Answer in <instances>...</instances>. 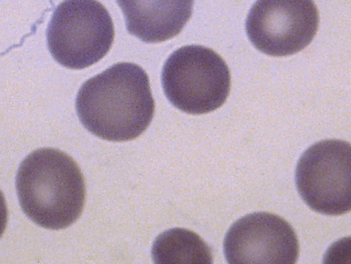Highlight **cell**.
Returning a JSON list of instances; mask_svg holds the SVG:
<instances>
[{
	"instance_id": "7a4b0ae2",
	"label": "cell",
	"mask_w": 351,
	"mask_h": 264,
	"mask_svg": "<svg viewBox=\"0 0 351 264\" xmlns=\"http://www.w3.org/2000/svg\"><path fill=\"white\" fill-rule=\"evenodd\" d=\"M16 189L25 214L45 228H65L83 210L86 192L80 169L71 156L56 149L29 154L18 169Z\"/></svg>"
},
{
	"instance_id": "6da1fadb",
	"label": "cell",
	"mask_w": 351,
	"mask_h": 264,
	"mask_svg": "<svg viewBox=\"0 0 351 264\" xmlns=\"http://www.w3.org/2000/svg\"><path fill=\"white\" fill-rule=\"evenodd\" d=\"M75 107L80 122L92 134L107 141H127L147 128L155 103L145 70L134 63L120 62L85 82Z\"/></svg>"
},
{
	"instance_id": "3957f363",
	"label": "cell",
	"mask_w": 351,
	"mask_h": 264,
	"mask_svg": "<svg viewBox=\"0 0 351 264\" xmlns=\"http://www.w3.org/2000/svg\"><path fill=\"white\" fill-rule=\"evenodd\" d=\"M164 93L171 104L191 115L214 111L226 101L230 74L223 58L202 45H186L173 51L162 70Z\"/></svg>"
},
{
	"instance_id": "5b68a950",
	"label": "cell",
	"mask_w": 351,
	"mask_h": 264,
	"mask_svg": "<svg viewBox=\"0 0 351 264\" xmlns=\"http://www.w3.org/2000/svg\"><path fill=\"white\" fill-rule=\"evenodd\" d=\"M350 143L338 139L321 141L303 152L295 180L298 193L312 210L326 215L350 211Z\"/></svg>"
},
{
	"instance_id": "ba28073f",
	"label": "cell",
	"mask_w": 351,
	"mask_h": 264,
	"mask_svg": "<svg viewBox=\"0 0 351 264\" xmlns=\"http://www.w3.org/2000/svg\"><path fill=\"white\" fill-rule=\"evenodd\" d=\"M128 32L147 43L178 35L192 15L194 0H117Z\"/></svg>"
},
{
	"instance_id": "277c9868",
	"label": "cell",
	"mask_w": 351,
	"mask_h": 264,
	"mask_svg": "<svg viewBox=\"0 0 351 264\" xmlns=\"http://www.w3.org/2000/svg\"><path fill=\"white\" fill-rule=\"evenodd\" d=\"M48 49L61 65L82 69L99 62L110 49L114 25L97 0H64L53 12L47 29Z\"/></svg>"
},
{
	"instance_id": "52a82bcc",
	"label": "cell",
	"mask_w": 351,
	"mask_h": 264,
	"mask_svg": "<svg viewBox=\"0 0 351 264\" xmlns=\"http://www.w3.org/2000/svg\"><path fill=\"white\" fill-rule=\"evenodd\" d=\"M223 252L228 263H295L299 243L283 218L256 212L236 221L226 234Z\"/></svg>"
},
{
	"instance_id": "9c48e42d",
	"label": "cell",
	"mask_w": 351,
	"mask_h": 264,
	"mask_svg": "<svg viewBox=\"0 0 351 264\" xmlns=\"http://www.w3.org/2000/svg\"><path fill=\"white\" fill-rule=\"evenodd\" d=\"M152 255L157 263H211L210 248L196 233L184 228L169 229L157 237Z\"/></svg>"
},
{
	"instance_id": "30bf717a",
	"label": "cell",
	"mask_w": 351,
	"mask_h": 264,
	"mask_svg": "<svg viewBox=\"0 0 351 264\" xmlns=\"http://www.w3.org/2000/svg\"><path fill=\"white\" fill-rule=\"evenodd\" d=\"M8 221V209L4 196L0 190V237L3 235Z\"/></svg>"
},
{
	"instance_id": "8992f818",
	"label": "cell",
	"mask_w": 351,
	"mask_h": 264,
	"mask_svg": "<svg viewBox=\"0 0 351 264\" xmlns=\"http://www.w3.org/2000/svg\"><path fill=\"white\" fill-rule=\"evenodd\" d=\"M319 25L313 0H257L245 21L249 40L272 56L294 54L308 45Z\"/></svg>"
}]
</instances>
